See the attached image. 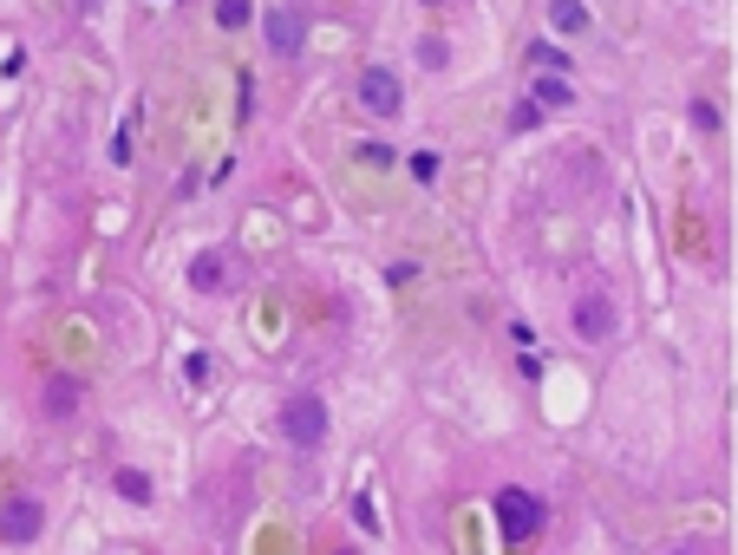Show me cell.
Instances as JSON below:
<instances>
[{"mask_svg": "<svg viewBox=\"0 0 738 555\" xmlns=\"http://www.w3.org/2000/svg\"><path fill=\"white\" fill-rule=\"evenodd\" d=\"M354 98H360V112H367V118L392 125V118L405 112V78H399L392 66H360V78H354Z\"/></svg>", "mask_w": 738, "mask_h": 555, "instance_id": "5", "label": "cell"}, {"mask_svg": "<svg viewBox=\"0 0 738 555\" xmlns=\"http://www.w3.org/2000/svg\"><path fill=\"white\" fill-rule=\"evenodd\" d=\"M105 484L118 490V496H125L131 510H150V503H157V478H150V471H138V464H118V471H112Z\"/></svg>", "mask_w": 738, "mask_h": 555, "instance_id": "9", "label": "cell"}, {"mask_svg": "<svg viewBox=\"0 0 738 555\" xmlns=\"http://www.w3.org/2000/svg\"><path fill=\"white\" fill-rule=\"evenodd\" d=\"M419 7H444V0H419Z\"/></svg>", "mask_w": 738, "mask_h": 555, "instance_id": "22", "label": "cell"}, {"mask_svg": "<svg viewBox=\"0 0 738 555\" xmlns=\"http://www.w3.org/2000/svg\"><path fill=\"white\" fill-rule=\"evenodd\" d=\"M686 118H693V132H699V138H719V125H726L713 98H693V105H686Z\"/></svg>", "mask_w": 738, "mask_h": 555, "instance_id": "14", "label": "cell"}, {"mask_svg": "<svg viewBox=\"0 0 738 555\" xmlns=\"http://www.w3.org/2000/svg\"><path fill=\"white\" fill-rule=\"evenodd\" d=\"M46 536V496L40 490H7L0 496V543L7 549H33Z\"/></svg>", "mask_w": 738, "mask_h": 555, "instance_id": "4", "label": "cell"}, {"mask_svg": "<svg viewBox=\"0 0 738 555\" xmlns=\"http://www.w3.org/2000/svg\"><path fill=\"white\" fill-rule=\"evenodd\" d=\"M360 164H372V170H386V164H392V150H386V144H360Z\"/></svg>", "mask_w": 738, "mask_h": 555, "instance_id": "19", "label": "cell"}, {"mask_svg": "<svg viewBox=\"0 0 738 555\" xmlns=\"http://www.w3.org/2000/svg\"><path fill=\"white\" fill-rule=\"evenodd\" d=\"M444 60H451V46H444L439 33H425V40H419V66H425V72H444Z\"/></svg>", "mask_w": 738, "mask_h": 555, "instance_id": "17", "label": "cell"}, {"mask_svg": "<svg viewBox=\"0 0 738 555\" xmlns=\"http://www.w3.org/2000/svg\"><path fill=\"white\" fill-rule=\"evenodd\" d=\"M262 46H268V60H301V46H307V13L301 7H268L262 13Z\"/></svg>", "mask_w": 738, "mask_h": 555, "instance_id": "6", "label": "cell"}, {"mask_svg": "<svg viewBox=\"0 0 738 555\" xmlns=\"http://www.w3.org/2000/svg\"><path fill=\"white\" fill-rule=\"evenodd\" d=\"M510 341H517V353H529L536 347V327H529V321H510Z\"/></svg>", "mask_w": 738, "mask_h": 555, "instance_id": "20", "label": "cell"}, {"mask_svg": "<svg viewBox=\"0 0 738 555\" xmlns=\"http://www.w3.org/2000/svg\"><path fill=\"white\" fill-rule=\"evenodd\" d=\"M673 555H713V549H706V543L693 536V543H679V549H673Z\"/></svg>", "mask_w": 738, "mask_h": 555, "instance_id": "21", "label": "cell"}, {"mask_svg": "<svg viewBox=\"0 0 738 555\" xmlns=\"http://www.w3.org/2000/svg\"><path fill=\"white\" fill-rule=\"evenodd\" d=\"M497 523H504V543L523 555V549L542 543V530H549V503H542L536 490H523V484H504L497 490Z\"/></svg>", "mask_w": 738, "mask_h": 555, "instance_id": "2", "label": "cell"}, {"mask_svg": "<svg viewBox=\"0 0 738 555\" xmlns=\"http://www.w3.org/2000/svg\"><path fill=\"white\" fill-rule=\"evenodd\" d=\"M529 98H536L542 112H569V105H576V78H569V72H536Z\"/></svg>", "mask_w": 738, "mask_h": 555, "instance_id": "10", "label": "cell"}, {"mask_svg": "<svg viewBox=\"0 0 738 555\" xmlns=\"http://www.w3.org/2000/svg\"><path fill=\"white\" fill-rule=\"evenodd\" d=\"M594 27V13L582 0H549V33H562V40H582Z\"/></svg>", "mask_w": 738, "mask_h": 555, "instance_id": "11", "label": "cell"}, {"mask_svg": "<svg viewBox=\"0 0 738 555\" xmlns=\"http://www.w3.org/2000/svg\"><path fill=\"white\" fill-rule=\"evenodd\" d=\"M210 13H217V27H222V33H242V27L255 20V0H217Z\"/></svg>", "mask_w": 738, "mask_h": 555, "instance_id": "13", "label": "cell"}, {"mask_svg": "<svg viewBox=\"0 0 738 555\" xmlns=\"http://www.w3.org/2000/svg\"><path fill=\"white\" fill-rule=\"evenodd\" d=\"M217 379V359L210 353H190V386H210Z\"/></svg>", "mask_w": 738, "mask_h": 555, "instance_id": "18", "label": "cell"}, {"mask_svg": "<svg viewBox=\"0 0 738 555\" xmlns=\"http://www.w3.org/2000/svg\"><path fill=\"white\" fill-rule=\"evenodd\" d=\"M523 60H529L536 72H576V60H569L556 40H529V46H523Z\"/></svg>", "mask_w": 738, "mask_h": 555, "instance_id": "12", "label": "cell"}, {"mask_svg": "<svg viewBox=\"0 0 738 555\" xmlns=\"http://www.w3.org/2000/svg\"><path fill=\"white\" fill-rule=\"evenodd\" d=\"M569 327H576L582 347H608V341L621 334V301H614L608 287H582V294L569 301Z\"/></svg>", "mask_w": 738, "mask_h": 555, "instance_id": "3", "label": "cell"}, {"mask_svg": "<svg viewBox=\"0 0 738 555\" xmlns=\"http://www.w3.org/2000/svg\"><path fill=\"white\" fill-rule=\"evenodd\" d=\"M275 431H282V444L288 451H320L327 444V431H334V412H327V399L314 392V386H295L282 406H275Z\"/></svg>", "mask_w": 738, "mask_h": 555, "instance_id": "1", "label": "cell"}, {"mask_svg": "<svg viewBox=\"0 0 738 555\" xmlns=\"http://www.w3.org/2000/svg\"><path fill=\"white\" fill-rule=\"evenodd\" d=\"M78 412H85V379H78V373H46V379H40V418L73 425Z\"/></svg>", "mask_w": 738, "mask_h": 555, "instance_id": "8", "label": "cell"}, {"mask_svg": "<svg viewBox=\"0 0 738 555\" xmlns=\"http://www.w3.org/2000/svg\"><path fill=\"white\" fill-rule=\"evenodd\" d=\"M405 170H412V177H419V184H439V150H412V157H405Z\"/></svg>", "mask_w": 738, "mask_h": 555, "instance_id": "16", "label": "cell"}, {"mask_svg": "<svg viewBox=\"0 0 738 555\" xmlns=\"http://www.w3.org/2000/svg\"><path fill=\"white\" fill-rule=\"evenodd\" d=\"M190 287L210 294V301H229L242 287V262L229 249H203V255H190Z\"/></svg>", "mask_w": 738, "mask_h": 555, "instance_id": "7", "label": "cell"}, {"mask_svg": "<svg viewBox=\"0 0 738 555\" xmlns=\"http://www.w3.org/2000/svg\"><path fill=\"white\" fill-rule=\"evenodd\" d=\"M542 118H549V112H542V105H536V98H529V92H523L517 105H510V132H542Z\"/></svg>", "mask_w": 738, "mask_h": 555, "instance_id": "15", "label": "cell"}]
</instances>
